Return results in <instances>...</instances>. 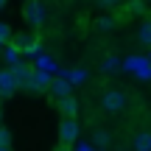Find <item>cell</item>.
I'll return each instance as SVG.
<instances>
[{"label":"cell","mask_w":151,"mask_h":151,"mask_svg":"<svg viewBox=\"0 0 151 151\" xmlns=\"http://www.w3.org/2000/svg\"><path fill=\"white\" fill-rule=\"evenodd\" d=\"M120 67H123L126 73H134L140 81H151V62H148V56H129V59L120 62Z\"/></svg>","instance_id":"obj_1"},{"label":"cell","mask_w":151,"mask_h":151,"mask_svg":"<svg viewBox=\"0 0 151 151\" xmlns=\"http://www.w3.org/2000/svg\"><path fill=\"white\" fill-rule=\"evenodd\" d=\"M11 45L20 50V56H31V59L42 56V42H39V37H34V34H22V37H14V42H11Z\"/></svg>","instance_id":"obj_2"},{"label":"cell","mask_w":151,"mask_h":151,"mask_svg":"<svg viewBox=\"0 0 151 151\" xmlns=\"http://www.w3.org/2000/svg\"><path fill=\"white\" fill-rule=\"evenodd\" d=\"M101 109H104V112H109V115L126 109V92H120V90H104V95H101Z\"/></svg>","instance_id":"obj_3"},{"label":"cell","mask_w":151,"mask_h":151,"mask_svg":"<svg viewBox=\"0 0 151 151\" xmlns=\"http://www.w3.org/2000/svg\"><path fill=\"white\" fill-rule=\"evenodd\" d=\"M22 14H25V22H28L31 28H39V25L45 22V9H42L39 0H28L25 9H22Z\"/></svg>","instance_id":"obj_4"},{"label":"cell","mask_w":151,"mask_h":151,"mask_svg":"<svg viewBox=\"0 0 151 151\" xmlns=\"http://www.w3.org/2000/svg\"><path fill=\"white\" fill-rule=\"evenodd\" d=\"M76 140H78V123L76 120H62L59 126V146H76Z\"/></svg>","instance_id":"obj_5"},{"label":"cell","mask_w":151,"mask_h":151,"mask_svg":"<svg viewBox=\"0 0 151 151\" xmlns=\"http://www.w3.org/2000/svg\"><path fill=\"white\" fill-rule=\"evenodd\" d=\"M11 73H14V81H17V90H28V81H31L34 65H28V62H17V65L11 67Z\"/></svg>","instance_id":"obj_6"},{"label":"cell","mask_w":151,"mask_h":151,"mask_svg":"<svg viewBox=\"0 0 151 151\" xmlns=\"http://www.w3.org/2000/svg\"><path fill=\"white\" fill-rule=\"evenodd\" d=\"M14 92H17L14 73H11V67H6V70H0V98H14Z\"/></svg>","instance_id":"obj_7"},{"label":"cell","mask_w":151,"mask_h":151,"mask_svg":"<svg viewBox=\"0 0 151 151\" xmlns=\"http://www.w3.org/2000/svg\"><path fill=\"white\" fill-rule=\"evenodd\" d=\"M50 81H53V78H50L48 73H42V70H34V73H31V81H28V90H25V92H42V90H48V87H50Z\"/></svg>","instance_id":"obj_8"},{"label":"cell","mask_w":151,"mask_h":151,"mask_svg":"<svg viewBox=\"0 0 151 151\" xmlns=\"http://www.w3.org/2000/svg\"><path fill=\"white\" fill-rule=\"evenodd\" d=\"M59 78H65L67 81V84H81V81H87V78H90V73H87L84 70V67H67V70H62V67H59Z\"/></svg>","instance_id":"obj_9"},{"label":"cell","mask_w":151,"mask_h":151,"mask_svg":"<svg viewBox=\"0 0 151 151\" xmlns=\"http://www.w3.org/2000/svg\"><path fill=\"white\" fill-rule=\"evenodd\" d=\"M70 90H73V87L67 84L65 78H59V76H56V78L50 81V87H48V92H50V98H53V101H62V98H67V95H70Z\"/></svg>","instance_id":"obj_10"},{"label":"cell","mask_w":151,"mask_h":151,"mask_svg":"<svg viewBox=\"0 0 151 151\" xmlns=\"http://www.w3.org/2000/svg\"><path fill=\"white\" fill-rule=\"evenodd\" d=\"M34 70H42V73H48L50 78H56V76H59V65H56L53 59H50V56H37V59H34Z\"/></svg>","instance_id":"obj_11"},{"label":"cell","mask_w":151,"mask_h":151,"mask_svg":"<svg viewBox=\"0 0 151 151\" xmlns=\"http://www.w3.org/2000/svg\"><path fill=\"white\" fill-rule=\"evenodd\" d=\"M56 104H59V115H65V120H76V112H78V101H76L73 95L62 98V101H56Z\"/></svg>","instance_id":"obj_12"},{"label":"cell","mask_w":151,"mask_h":151,"mask_svg":"<svg viewBox=\"0 0 151 151\" xmlns=\"http://www.w3.org/2000/svg\"><path fill=\"white\" fill-rule=\"evenodd\" d=\"M137 39H140V45L151 48V17H146V20L140 22V28H137Z\"/></svg>","instance_id":"obj_13"},{"label":"cell","mask_w":151,"mask_h":151,"mask_svg":"<svg viewBox=\"0 0 151 151\" xmlns=\"http://www.w3.org/2000/svg\"><path fill=\"white\" fill-rule=\"evenodd\" d=\"M115 25H118V17H112V14H106V17H98V20H95V31H101V34H109V31H115Z\"/></svg>","instance_id":"obj_14"},{"label":"cell","mask_w":151,"mask_h":151,"mask_svg":"<svg viewBox=\"0 0 151 151\" xmlns=\"http://www.w3.org/2000/svg\"><path fill=\"white\" fill-rule=\"evenodd\" d=\"M134 151H151V132H137L134 134Z\"/></svg>","instance_id":"obj_15"},{"label":"cell","mask_w":151,"mask_h":151,"mask_svg":"<svg viewBox=\"0 0 151 151\" xmlns=\"http://www.w3.org/2000/svg\"><path fill=\"white\" fill-rule=\"evenodd\" d=\"M146 11H148V3H146V0H129V14L143 17Z\"/></svg>","instance_id":"obj_16"},{"label":"cell","mask_w":151,"mask_h":151,"mask_svg":"<svg viewBox=\"0 0 151 151\" xmlns=\"http://www.w3.org/2000/svg\"><path fill=\"white\" fill-rule=\"evenodd\" d=\"M109 140H112V134H109L106 129H95V134H92V143H95L98 148H104V146H109Z\"/></svg>","instance_id":"obj_17"},{"label":"cell","mask_w":151,"mask_h":151,"mask_svg":"<svg viewBox=\"0 0 151 151\" xmlns=\"http://www.w3.org/2000/svg\"><path fill=\"white\" fill-rule=\"evenodd\" d=\"M3 56H6V62H9V67H14L17 62H22V56H20V50H17L14 45H9V48L3 50Z\"/></svg>","instance_id":"obj_18"},{"label":"cell","mask_w":151,"mask_h":151,"mask_svg":"<svg viewBox=\"0 0 151 151\" xmlns=\"http://www.w3.org/2000/svg\"><path fill=\"white\" fill-rule=\"evenodd\" d=\"M118 67H120V59H118V56H106V59L101 62V70L104 73H115Z\"/></svg>","instance_id":"obj_19"},{"label":"cell","mask_w":151,"mask_h":151,"mask_svg":"<svg viewBox=\"0 0 151 151\" xmlns=\"http://www.w3.org/2000/svg\"><path fill=\"white\" fill-rule=\"evenodd\" d=\"M9 42H11V28H9V22L0 20V45H9Z\"/></svg>","instance_id":"obj_20"},{"label":"cell","mask_w":151,"mask_h":151,"mask_svg":"<svg viewBox=\"0 0 151 151\" xmlns=\"http://www.w3.org/2000/svg\"><path fill=\"white\" fill-rule=\"evenodd\" d=\"M9 146H11V132L0 126V148H9Z\"/></svg>","instance_id":"obj_21"},{"label":"cell","mask_w":151,"mask_h":151,"mask_svg":"<svg viewBox=\"0 0 151 151\" xmlns=\"http://www.w3.org/2000/svg\"><path fill=\"white\" fill-rule=\"evenodd\" d=\"M98 6L101 9H115V6H120V0H98Z\"/></svg>","instance_id":"obj_22"},{"label":"cell","mask_w":151,"mask_h":151,"mask_svg":"<svg viewBox=\"0 0 151 151\" xmlns=\"http://www.w3.org/2000/svg\"><path fill=\"white\" fill-rule=\"evenodd\" d=\"M70 151H92V146H87V143H78V146L70 148Z\"/></svg>","instance_id":"obj_23"},{"label":"cell","mask_w":151,"mask_h":151,"mask_svg":"<svg viewBox=\"0 0 151 151\" xmlns=\"http://www.w3.org/2000/svg\"><path fill=\"white\" fill-rule=\"evenodd\" d=\"M56 151H70V148H67V146H56Z\"/></svg>","instance_id":"obj_24"},{"label":"cell","mask_w":151,"mask_h":151,"mask_svg":"<svg viewBox=\"0 0 151 151\" xmlns=\"http://www.w3.org/2000/svg\"><path fill=\"white\" fill-rule=\"evenodd\" d=\"M3 9H6V0H0V11H3Z\"/></svg>","instance_id":"obj_25"},{"label":"cell","mask_w":151,"mask_h":151,"mask_svg":"<svg viewBox=\"0 0 151 151\" xmlns=\"http://www.w3.org/2000/svg\"><path fill=\"white\" fill-rule=\"evenodd\" d=\"M0 151H11V146H9V148H0Z\"/></svg>","instance_id":"obj_26"},{"label":"cell","mask_w":151,"mask_h":151,"mask_svg":"<svg viewBox=\"0 0 151 151\" xmlns=\"http://www.w3.org/2000/svg\"><path fill=\"white\" fill-rule=\"evenodd\" d=\"M148 62H151V53H148Z\"/></svg>","instance_id":"obj_27"},{"label":"cell","mask_w":151,"mask_h":151,"mask_svg":"<svg viewBox=\"0 0 151 151\" xmlns=\"http://www.w3.org/2000/svg\"><path fill=\"white\" fill-rule=\"evenodd\" d=\"M146 3H151V0H146Z\"/></svg>","instance_id":"obj_28"},{"label":"cell","mask_w":151,"mask_h":151,"mask_svg":"<svg viewBox=\"0 0 151 151\" xmlns=\"http://www.w3.org/2000/svg\"><path fill=\"white\" fill-rule=\"evenodd\" d=\"M0 48H3V45H0Z\"/></svg>","instance_id":"obj_29"}]
</instances>
